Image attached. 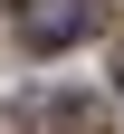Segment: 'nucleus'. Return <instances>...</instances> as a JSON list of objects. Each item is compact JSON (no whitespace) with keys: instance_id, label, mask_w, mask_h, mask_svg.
<instances>
[{"instance_id":"2","label":"nucleus","mask_w":124,"mask_h":134,"mask_svg":"<svg viewBox=\"0 0 124 134\" xmlns=\"http://www.w3.org/2000/svg\"><path fill=\"white\" fill-rule=\"evenodd\" d=\"M48 125H57V134H105V105H96V96H57Z\"/></svg>"},{"instance_id":"1","label":"nucleus","mask_w":124,"mask_h":134,"mask_svg":"<svg viewBox=\"0 0 124 134\" xmlns=\"http://www.w3.org/2000/svg\"><path fill=\"white\" fill-rule=\"evenodd\" d=\"M10 10H19V38L29 48H67V38L96 29V0H10Z\"/></svg>"}]
</instances>
